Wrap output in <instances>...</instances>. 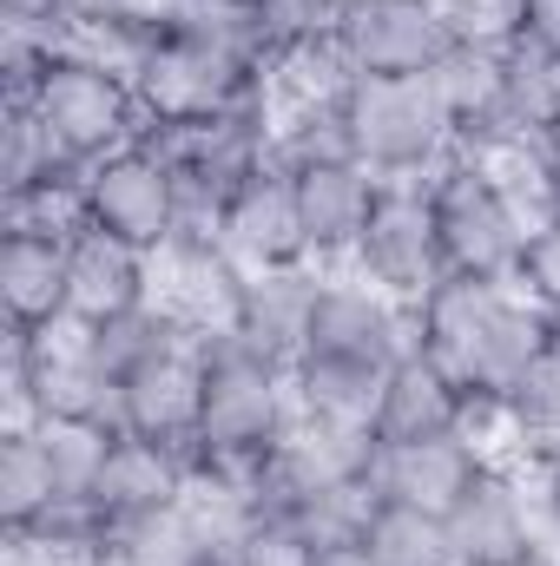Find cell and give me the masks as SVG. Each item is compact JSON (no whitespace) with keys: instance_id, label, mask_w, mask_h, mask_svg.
<instances>
[{"instance_id":"6da1fadb","label":"cell","mask_w":560,"mask_h":566,"mask_svg":"<svg viewBox=\"0 0 560 566\" xmlns=\"http://www.w3.org/2000/svg\"><path fill=\"white\" fill-rule=\"evenodd\" d=\"M198 349H205V416H198L191 454H205V461H265L297 422L290 369L251 356L225 329H198Z\"/></svg>"},{"instance_id":"7a4b0ae2","label":"cell","mask_w":560,"mask_h":566,"mask_svg":"<svg viewBox=\"0 0 560 566\" xmlns=\"http://www.w3.org/2000/svg\"><path fill=\"white\" fill-rule=\"evenodd\" d=\"M7 422H100L120 428V382L86 349L80 323H53L33 336H0Z\"/></svg>"},{"instance_id":"3957f363","label":"cell","mask_w":560,"mask_h":566,"mask_svg":"<svg viewBox=\"0 0 560 566\" xmlns=\"http://www.w3.org/2000/svg\"><path fill=\"white\" fill-rule=\"evenodd\" d=\"M27 106L46 126L53 151L66 165H80V171L113 158V151H126V145H139V133H145V106H139L133 73L100 60V53H80V46H66L46 66V80L33 86Z\"/></svg>"},{"instance_id":"277c9868","label":"cell","mask_w":560,"mask_h":566,"mask_svg":"<svg viewBox=\"0 0 560 566\" xmlns=\"http://www.w3.org/2000/svg\"><path fill=\"white\" fill-rule=\"evenodd\" d=\"M350 119V151L376 171V178H428L455 158V126L428 86V73L416 80H356L343 99Z\"/></svg>"},{"instance_id":"5b68a950","label":"cell","mask_w":560,"mask_h":566,"mask_svg":"<svg viewBox=\"0 0 560 566\" xmlns=\"http://www.w3.org/2000/svg\"><path fill=\"white\" fill-rule=\"evenodd\" d=\"M133 86H139L145 119H211V113L238 106L245 93H258L265 73L245 53H231L218 33L185 20V27L145 40V53L133 60Z\"/></svg>"},{"instance_id":"8992f818","label":"cell","mask_w":560,"mask_h":566,"mask_svg":"<svg viewBox=\"0 0 560 566\" xmlns=\"http://www.w3.org/2000/svg\"><path fill=\"white\" fill-rule=\"evenodd\" d=\"M422 191H428V218H435V244H442V264L448 271L515 277L521 244H528V224L501 198V185L488 178V165H475V158L455 151L442 171L422 178Z\"/></svg>"},{"instance_id":"52a82bcc","label":"cell","mask_w":560,"mask_h":566,"mask_svg":"<svg viewBox=\"0 0 560 566\" xmlns=\"http://www.w3.org/2000/svg\"><path fill=\"white\" fill-rule=\"evenodd\" d=\"M350 271L363 283H376L383 296H396V303H422L428 283L448 271V264H442V244H435V218H428L422 178L383 185V198H376V211H370V231L356 238Z\"/></svg>"},{"instance_id":"ba28073f","label":"cell","mask_w":560,"mask_h":566,"mask_svg":"<svg viewBox=\"0 0 560 566\" xmlns=\"http://www.w3.org/2000/svg\"><path fill=\"white\" fill-rule=\"evenodd\" d=\"M409 349H416V316H409V303L383 296L376 283H363L356 271H323L303 356H336V363L390 369V363L409 356ZM303 356H297V363H303Z\"/></svg>"},{"instance_id":"9c48e42d","label":"cell","mask_w":560,"mask_h":566,"mask_svg":"<svg viewBox=\"0 0 560 566\" xmlns=\"http://www.w3.org/2000/svg\"><path fill=\"white\" fill-rule=\"evenodd\" d=\"M515 296H521V283L515 277L442 271V277L428 283V296L409 303V316H416V349L422 356H435V363L468 389L475 369H481V349H488V336L501 329V316L515 310Z\"/></svg>"},{"instance_id":"30bf717a","label":"cell","mask_w":560,"mask_h":566,"mask_svg":"<svg viewBox=\"0 0 560 566\" xmlns=\"http://www.w3.org/2000/svg\"><path fill=\"white\" fill-rule=\"evenodd\" d=\"M86 224L158 258L178 238V178L145 145H126V151L86 165Z\"/></svg>"},{"instance_id":"8fae6325","label":"cell","mask_w":560,"mask_h":566,"mask_svg":"<svg viewBox=\"0 0 560 566\" xmlns=\"http://www.w3.org/2000/svg\"><path fill=\"white\" fill-rule=\"evenodd\" d=\"M442 521H448L455 566H515L541 547V514L515 461H488Z\"/></svg>"},{"instance_id":"7c38bea8","label":"cell","mask_w":560,"mask_h":566,"mask_svg":"<svg viewBox=\"0 0 560 566\" xmlns=\"http://www.w3.org/2000/svg\"><path fill=\"white\" fill-rule=\"evenodd\" d=\"M297 218H303V251L317 271H350L356 238L370 231V211L390 178H376L363 158H330V165H297Z\"/></svg>"},{"instance_id":"4fadbf2b","label":"cell","mask_w":560,"mask_h":566,"mask_svg":"<svg viewBox=\"0 0 560 566\" xmlns=\"http://www.w3.org/2000/svg\"><path fill=\"white\" fill-rule=\"evenodd\" d=\"M336 40L350 66L370 80H416L455 46L428 0H350L336 20Z\"/></svg>"},{"instance_id":"5bb4252c","label":"cell","mask_w":560,"mask_h":566,"mask_svg":"<svg viewBox=\"0 0 560 566\" xmlns=\"http://www.w3.org/2000/svg\"><path fill=\"white\" fill-rule=\"evenodd\" d=\"M218 244L231 251L238 271H283V264H310L303 251V218H297V185L278 158L265 171H251L245 185L225 191L218 205Z\"/></svg>"},{"instance_id":"9a60e30c","label":"cell","mask_w":560,"mask_h":566,"mask_svg":"<svg viewBox=\"0 0 560 566\" xmlns=\"http://www.w3.org/2000/svg\"><path fill=\"white\" fill-rule=\"evenodd\" d=\"M317 290L323 271L317 264H283V271H245L238 296H231V316H225V336H238L251 356L297 369L303 343H310V316H317Z\"/></svg>"},{"instance_id":"2e32d148","label":"cell","mask_w":560,"mask_h":566,"mask_svg":"<svg viewBox=\"0 0 560 566\" xmlns=\"http://www.w3.org/2000/svg\"><path fill=\"white\" fill-rule=\"evenodd\" d=\"M145 303H158V258L113 238V231H80L66 244V316L80 329L93 323H113V316H133Z\"/></svg>"},{"instance_id":"e0dca14e","label":"cell","mask_w":560,"mask_h":566,"mask_svg":"<svg viewBox=\"0 0 560 566\" xmlns=\"http://www.w3.org/2000/svg\"><path fill=\"white\" fill-rule=\"evenodd\" d=\"M198 416H205V349L198 336L158 349L120 382V428L165 441V448H191L198 441Z\"/></svg>"},{"instance_id":"ac0fdd59","label":"cell","mask_w":560,"mask_h":566,"mask_svg":"<svg viewBox=\"0 0 560 566\" xmlns=\"http://www.w3.org/2000/svg\"><path fill=\"white\" fill-rule=\"evenodd\" d=\"M191 494V448H165V441H145L113 428L106 441V461H100V481H93V507L113 527L145 521V514H165Z\"/></svg>"},{"instance_id":"d6986e66","label":"cell","mask_w":560,"mask_h":566,"mask_svg":"<svg viewBox=\"0 0 560 566\" xmlns=\"http://www.w3.org/2000/svg\"><path fill=\"white\" fill-rule=\"evenodd\" d=\"M481 468H488V454L475 441L428 434V441H383L370 481H376L383 501H409V507H428V514H448Z\"/></svg>"},{"instance_id":"ffe728a7","label":"cell","mask_w":560,"mask_h":566,"mask_svg":"<svg viewBox=\"0 0 560 566\" xmlns=\"http://www.w3.org/2000/svg\"><path fill=\"white\" fill-rule=\"evenodd\" d=\"M462 422V382L435 363V356H396L376 396V441H428V434H455Z\"/></svg>"},{"instance_id":"44dd1931","label":"cell","mask_w":560,"mask_h":566,"mask_svg":"<svg viewBox=\"0 0 560 566\" xmlns=\"http://www.w3.org/2000/svg\"><path fill=\"white\" fill-rule=\"evenodd\" d=\"M0 323H7V336L73 323L66 316V244L0 238Z\"/></svg>"},{"instance_id":"7402d4cb","label":"cell","mask_w":560,"mask_h":566,"mask_svg":"<svg viewBox=\"0 0 560 566\" xmlns=\"http://www.w3.org/2000/svg\"><path fill=\"white\" fill-rule=\"evenodd\" d=\"M60 507V474L46 461V441L33 422L0 428V541L33 534Z\"/></svg>"},{"instance_id":"603a6c76","label":"cell","mask_w":560,"mask_h":566,"mask_svg":"<svg viewBox=\"0 0 560 566\" xmlns=\"http://www.w3.org/2000/svg\"><path fill=\"white\" fill-rule=\"evenodd\" d=\"M356 80H363V73L350 66L336 27H330V33H297L290 46L271 53V66H265L271 106H336Z\"/></svg>"},{"instance_id":"cb8c5ba5","label":"cell","mask_w":560,"mask_h":566,"mask_svg":"<svg viewBox=\"0 0 560 566\" xmlns=\"http://www.w3.org/2000/svg\"><path fill=\"white\" fill-rule=\"evenodd\" d=\"M86 231V171L60 165L33 185L0 191V238H46V244H73Z\"/></svg>"},{"instance_id":"d4e9b609","label":"cell","mask_w":560,"mask_h":566,"mask_svg":"<svg viewBox=\"0 0 560 566\" xmlns=\"http://www.w3.org/2000/svg\"><path fill=\"white\" fill-rule=\"evenodd\" d=\"M383 376H390V369H370V363L303 356V363L290 369L297 416H317V422H350V428H376V396H383Z\"/></svg>"},{"instance_id":"484cf974","label":"cell","mask_w":560,"mask_h":566,"mask_svg":"<svg viewBox=\"0 0 560 566\" xmlns=\"http://www.w3.org/2000/svg\"><path fill=\"white\" fill-rule=\"evenodd\" d=\"M356 547H363L370 566H455L448 521L428 514V507H409V501H383V494H376Z\"/></svg>"},{"instance_id":"4316f807","label":"cell","mask_w":560,"mask_h":566,"mask_svg":"<svg viewBox=\"0 0 560 566\" xmlns=\"http://www.w3.org/2000/svg\"><path fill=\"white\" fill-rule=\"evenodd\" d=\"M185 336H198L165 296L158 303H145V310H133V316H113V323H93L86 329V349L100 356V369L113 376V382H126L139 363H152L158 349H172V343H185Z\"/></svg>"},{"instance_id":"83f0119b","label":"cell","mask_w":560,"mask_h":566,"mask_svg":"<svg viewBox=\"0 0 560 566\" xmlns=\"http://www.w3.org/2000/svg\"><path fill=\"white\" fill-rule=\"evenodd\" d=\"M501 106L515 119V133H548L560 119V46L541 40H515L501 46Z\"/></svg>"},{"instance_id":"f1b7e54d","label":"cell","mask_w":560,"mask_h":566,"mask_svg":"<svg viewBox=\"0 0 560 566\" xmlns=\"http://www.w3.org/2000/svg\"><path fill=\"white\" fill-rule=\"evenodd\" d=\"M508 409H515V454L560 448V323L548 329V343L535 349V363L521 369V382L508 389Z\"/></svg>"},{"instance_id":"f546056e","label":"cell","mask_w":560,"mask_h":566,"mask_svg":"<svg viewBox=\"0 0 560 566\" xmlns=\"http://www.w3.org/2000/svg\"><path fill=\"white\" fill-rule=\"evenodd\" d=\"M475 165H488V178L501 185V198L521 211L528 231L560 211V171H554V158L541 151L535 133H528V139H508L501 151H488V158H475Z\"/></svg>"},{"instance_id":"4dcf8cb0","label":"cell","mask_w":560,"mask_h":566,"mask_svg":"<svg viewBox=\"0 0 560 566\" xmlns=\"http://www.w3.org/2000/svg\"><path fill=\"white\" fill-rule=\"evenodd\" d=\"M435 13H442L455 46L501 53V46H515L528 33V0H435Z\"/></svg>"},{"instance_id":"1f68e13d","label":"cell","mask_w":560,"mask_h":566,"mask_svg":"<svg viewBox=\"0 0 560 566\" xmlns=\"http://www.w3.org/2000/svg\"><path fill=\"white\" fill-rule=\"evenodd\" d=\"M60 165H66V158L53 151L46 126L33 119V106H7V99H0V191L33 185V178H46V171H60Z\"/></svg>"},{"instance_id":"d6a6232c","label":"cell","mask_w":560,"mask_h":566,"mask_svg":"<svg viewBox=\"0 0 560 566\" xmlns=\"http://www.w3.org/2000/svg\"><path fill=\"white\" fill-rule=\"evenodd\" d=\"M515 283H521V296H528V303H541V310L560 323V211H554V218H541V224L528 231L521 264H515Z\"/></svg>"},{"instance_id":"836d02e7","label":"cell","mask_w":560,"mask_h":566,"mask_svg":"<svg viewBox=\"0 0 560 566\" xmlns=\"http://www.w3.org/2000/svg\"><path fill=\"white\" fill-rule=\"evenodd\" d=\"M113 13H120V33L126 40H158L172 27H185L191 0H113Z\"/></svg>"},{"instance_id":"e575fe53","label":"cell","mask_w":560,"mask_h":566,"mask_svg":"<svg viewBox=\"0 0 560 566\" xmlns=\"http://www.w3.org/2000/svg\"><path fill=\"white\" fill-rule=\"evenodd\" d=\"M53 13H60V0H0L7 27H46L53 33Z\"/></svg>"},{"instance_id":"d590c367","label":"cell","mask_w":560,"mask_h":566,"mask_svg":"<svg viewBox=\"0 0 560 566\" xmlns=\"http://www.w3.org/2000/svg\"><path fill=\"white\" fill-rule=\"evenodd\" d=\"M310 566H370V560H363V547H323Z\"/></svg>"},{"instance_id":"8d00e7d4","label":"cell","mask_w":560,"mask_h":566,"mask_svg":"<svg viewBox=\"0 0 560 566\" xmlns=\"http://www.w3.org/2000/svg\"><path fill=\"white\" fill-rule=\"evenodd\" d=\"M515 566H560V547H548V541H541V547H535L528 560H515Z\"/></svg>"},{"instance_id":"74e56055","label":"cell","mask_w":560,"mask_h":566,"mask_svg":"<svg viewBox=\"0 0 560 566\" xmlns=\"http://www.w3.org/2000/svg\"><path fill=\"white\" fill-rule=\"evenodd\" d=\"M535 139H541V151L554 158V171H560V119H554V126H548V133H535Z\"/></svg>"},{"instance_id":"f35d334b","label":"cell","mask_w":560,"mask_h":566,"mask_svg":"<svg viewBox=\"0 0 560 566\" xmlns=\"http://www.w3.org/2000/svg\"><path fill=\"white\" fill-rule=\"evenodd\" d=\"M428 7H435V0H428Z\"/></svg>"}]
</instances>
